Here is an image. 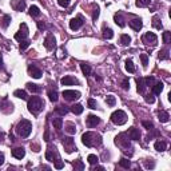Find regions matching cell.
Returning a JSON list of instances; mask_svg holds the SVG:
<instances>
[{
  "instance_id": "d4e9b609",
  "label": "cell",
  "mask_w": 171,
  "mask_h": 171,
  "mask_svg": "<svg viewBox=\"0 0 171 171\" xmlns=\"http://www.w3.org/2000/svg\"><path fill=\"white\" fill-rule=\"evenodd\" d=\"M71 112L72 114H75V115H80L83 112V110H84V107H83L82 104H79V103H76V104H74V106H71Z\"/></svg>"
},
{
  "instance_id": "484cf974",
  "label": "cell",
  "mask_w": 171,
  "mask_h": 171,
  "mask_svg": "<svg viewBox=\"0 0 171 171\" xmlns=\"http://www.w3.org/2000/svg\"><path fill=\"white\" fill-rule=\"evenodd\" d=\"M114 20H115V23H116L119 27H122V28L126 25V23H124V18L122 16V13H115V15H114Z\"/></svg>"
},
{
  "instance_id": "4316f807",
  "label": "cell",
  "mask_w": 171,
  "mask_h": 171,
  "mask_svg": "<svg viewBox=\"0 0 171 171\" xmlns=\"http://www.w3.org/2000/svg\"><path fill=\"white\" fill-rule=\"evenodd\" d=\"M154 147H155L156 151L162 152V151H165V150H166V147H167V143L163 142V140H158V142H155Z\"/></svg>"
},
{
  "instance_id": "ab89813d",
  "label": "cell",
  "mask_w": 171,
  "mask_h": 171,
  "mask_svg": "<svg viewBox=\"0 0 171 171\" xmlns=\"http://www.w3.org/2000/svg\"><path fill=\"white\" fill-rule=\"evenodd\" d=\"M158 57L160 59V60H167L168 57H170V54H168V50H162L160 52H159Z\"/></svg>"
},
{
  "instance_id": "d6986e66",
  "label": "cell",
  "mask_w": 171,
  "mask_h": 171,
  "mask_svg": "<svg viewBox=\"0 0 171 171\" xmlns=\"http://www.w3.org/2000/svg\"><path fill=\"white\" fill-rule=\"evenodd\" d=\"M11 16L10 15H3L1 18H0V25H1V28H8V25H10L11 23Z\"/></svg>"
},
{
  "instance_id": "44dd1931",
  "label": "cell",
  "mask_w": 171,
  "mask_h": 171,
  "mask_svg": "<svg viewBox=\"0 0 171 171\" xmlns=\"http://www.w3.org/2000/svg\"><path fill=\"white\" fill-rule=\"evenodd\" d=\"M25 86H27V90L31 91L32 94H39V92L41 91V87L38 84H35V83H27Z\"/></svg>"
},
{
  "instance_id": "6125c7cd",
  "label": "cell",
  "mask_w": 171,
  "mask_h": 171,
  "mask_svg": "<svg viewBox=\"0 0 171 171\" xmlns=\"http://www.w3.org/2000/svg\"><path fill=\"white\" fill-rule=\"evenodd\" d=\"M3 163H4V154L3 152H0V166L3 165Z\"/></svg>"
},
{
  "instance_id": "9a60e30c",
  "label": "cell",
  "mask_w": 171,
  "mask_h": 171,
  "mask_svg": "<svg viewBox=\"0 0 171 171\" xmlns=\"http://www.w3.org/2000/svg\"><path fill=\"white\" fill-rule=\"evenodd\" d=\"M60 83L63 86H74V84H79V80L72 78V76H64L60 79Z\"/></svg>"
},
{
  "instance_id": "94428289",
  "label": "cell",
  "mask_w": 171,
  "mask_h": 171,
  "mask_svg": "<svg viewBox=\"0 0 171 171\" xmlns=\"http://www.w3.org/2000/svg\"><path fill=\"white\" fill-rule=\"evenodd\" d=\"M94 171H104V167H102V166H96V167H94Z\"/></svg>"
},
{
  "instance_id": "f35d334b",
  "label": "cell",
  "mask_w": 171,
  "mask_h": 171,
  "mask_svg": "<svg viewBox=\"0 0 171 171\" xmlns=\"http://www.w3.org/2000/svg\"><path fill=\"white\" fill-rule=\"evenodd\" d=\"M106 103H107V106H110V107H114L115 103H116V99H115L114 95H107V98H106Z\"/></svg>"
},
{
  "instance_id": "bcb514c9",
  "label": "cell",
  "mask_w": 171,
  "mask_h": 171,
  "mask_svg": "<svg viewBox=\"0 0 171 171\" xmlns=\"http://www.w3.org/2000/svg\"><path fill=\"white\" fill-rule=\"evenodd\" d=\"M140 60H142L143 67L147 68V66H149V56H147V54H140Z\"/></svg>"
},
{
  "instance_id": "7402d4cb",
  "label": "cell",
  "mask_w": 171,
  "mask_h": 171,
  "mask_svg": "<svg viewBox=\"0 0 171 171\" xmlns=\"http://www.w3.org/2000/svg\"><path fill=\"white\" fill-rule=\"evenodd\" d=\"M163 88H165V84L162 82L155 83V84L152 86V94H154V95H159V94L163 91Z\"/></svg>"
},
{
  "instance_id": "7dc6e473",
  "label": "cell",
  "mask_w": 171,
  "mask_h": 171,
  "mask_svg": "<svg viewBox=\"0 0 171 171\" xmlns=\"http://www.w3.org/2000/svg\"><path fill=\"white\" fill-rule=\"evenodd\" d=\"M28 47H29V41H28V40H22V41H20L19 50L22 51V52H23V51H25V50H27Z\"/></svg>"
},
{
  "instance_id": "b9f144b4",
  "label": "cell",
  "mask_w": 171,
  "mask_h": 171,
  "mask_svg": "<svg viewBox=\"0 0 171 171\" xmlns=\"http://www.w3.org/2000/svg\"><path fill=\"white\" fill-rule=\"evenodd\" d=\"M87 160H88L90 165H98V162H99V158L96 155H94V154H90L88 158H87Z\"/></svg>"
},
{
  "instance_id": "5b68a950",
  "label": "cell",
  "mask_w": 171,
  "mask_h": 171,
  "mask_svg": "<svg viewBox=\"0 0 171 171\" xmlns=\"http://www.w3.org/2000/svg\"><path fill=\"white\" fill-rule=\"evenodd\" d=\"M142 41L147 46H156V43H158V36H156L154 32H146L142 38Z\"/></svg>"
},
{
  "instance_id": "91938a15",
  "label": "cell",
  "mask_w": 171,
  "mask_h": 171,
  "mask_svg": "<svg viewBox=\"0 0 171 171\" xmlns=\"http://www.w3.org/2000/svg\"><path fill=\"white\" fill-rule=\"evenodd\" d=\"M44 140H46V142H48V140H50V131H48V128L46 130V132H44Z\"/></svg>"
},
{
  "instance_id": "e575fe53",
  "label": "cell",
  "mask_w": 171,
  "mask_h": 171,
  "mask_svg": "<svg viewBox=\"0 0 171 171\" xmlns=\"http://www.w3.org/2000/svg\"><path fill=\"white\" fill-rule=\"evenodd\" d=\"M80 68H82V72L84 74V76H88L90 74H91V67H90V64L82 63L80 64Z\"/></svg>"
},
{
  "instance_id": "ee69618b",
  "label": "cell",
  "mask_w": 171,
  "mask_h": 171,
  "mask_svg": "<svg viewBox=\"0 0 171 171\" xmlns=\"http://www.w3.org/2000/svg\"><path fill=\"white\" fill-rule=\"evenodd\" d=\"M144 84H146V87H150V86H154L155 84V78L154 76H149V78H146L144 79Z\"/></svg>"
},
{
  "instance_id": "2e32d148",
  "label": "cell",
  "mask_w": 171,
  "mask_h": 171,
  "mask_svg": "<svg viewBox=\"0 0 171 171\" xmlns=\"http://www.w3.org/2000/svg\"><path fill=\"white\" fill-rule=\"evenodd\" d=\"M12 7L15 11H19V12H22V11L25 10V0H13L12 1Z\"/></svg>"
},
{
  "instance_id": "ac0fdd59",
  "label": "cell",
  "mask_w": 171,
  "mask_h": 171,
  "mask_svg": "<svg viewBox=\"0 0 171 171\" xmlns=\"http://www.w3.org/2000/svg\"><path fill=\"white\" fill-rule=\"evenodd\" d=\"M136 90L139 94H144L146 91V84H144V79L143 78H138L136 79Z\"/></svg>"
},
{
  "instance_id": "277c9868",
  "label": "cell",
  "mask_w": 171,
  "mask_h": 171,
  "mask_svg": "<svg viewBox=\"0 0 171 171\" xmlns=\"http://www.w3.org/2000/svg\"><path fill=\"white\" fill-rule=\"evenodd\" d=\"M111 122L116 126H122L127 122V114L123 110H116L111 114Z\"/></svg>"
},
{
  "instance_id": "f907efd6",
  "label": "cell",
  "mask_w": 171,
  "mask_h": 171,
  "mask_svg": "<svg viewBox=\"0 0 171 171\" xmlns=\"http://www.w3.org/2000/svg\"><path fill=\"white\" fill-rule=\"evenodd\" d=\"M99 13H100V10H99V7H95L94 8V12H92V20H96L99 18Z\"/></svg>"
},
{
  "instance_id": "f6af8a7d",
  "label": "cell",
  "mask_w": 171,
  "mask_h": 171,
  "mask_svg": "<svg viewBox=\"0 0 171 171\" xmlns=\"http://www.w3.org/2000/svg\"><path fill=\"white\" fill-rule=\"evenodd\" d=\"M171 40V32L170 31H165L163 32V43L165 44H168Z\"/></svg>"
},
{
  "instance_id": "d6a6232c",
  "label": "cell",
  "mask_w": 171,
  "mask_h": 171,
  "mask_svg": "<svg viewBox=\"0 0 171 171\" xmlns=\"http://www.w3.org/2000/svg\"><path fill=\"white\" fill-rule=\"evenodd\" d=\"M29 15L34 16V18L40 16V10H39V7H36V6H31V7H29Z\"/></svg>"
},
{
  "instance_id": "e7e4bbea",
  "label": "cell",
  "mask_w": 171,
  "mask_h": 171,
  "mask_svg": "<svg viewBox=\"0 0 171 171\" xmlns=\"http://www.w3.org/2000/svg\"><path fill=\"white\" fill-rule=\"evenodd\" d=\"M3 138H4V134H3V132H0V142L3 140Z\"/></svg>"
},
{
  "instance_id": "7a4b0ae2",
  "label": "cell",
  "mask_w": 171,
  "mask_h": 171,
  "mask_svg": "<svg viewBox=\"0 0 171 171\" xmlns=\"http://www.w3.org/2000/svg\"><path fill=\"white\" fill-rule=\"evenodd\" d=\"M27 107H28V111L34 115H38L43 108H44V100L39 96H32V98L28 99V103H27Z\"/></svg>"
},
{
  "instance_id": "c3c4849f",
  "label": "cell",
  "mask_w": 171,
  "mask_h": 171,
  "mask_svg": "<svg viewBox=\"0 0 171 171\" xmlns=\"http://www.w3.org/2000/svg\"><path fill=\"white\" fill-rule=\"evenodd\" d=\"M74 168L75 170H84V165L82 160H75L74 162Z\"/></svg>"
},
{
  "instance_id": "9c48e42d",
  "label": "cell",
  "mask_w": 171,
  "mask_h": 171,
  "mask_svg": "<svg viewBox=\"0 0 171 171\" xmlns=\"http://www.w3.org/2000/svg\"><path fill=\"white\" fill-rule=\"evenodd\" d=\"M56 46V40H55V36L52 34H48L44 39V47L47 48L48 51H52Z\"/></svg>"
},
{
  "instance_id": "83f0119b",
  "label": "cell",
  "mask_w": 171,
  "mask_h": 171,
  "mask_svg": "<svg viewBox=\"0 0 171 171\" xmlns=\"http://www.w3.org/2000/svg\"><path fill=\"white\" fill-rule=\"evenodd\" d=\"M152 27H154V28H156V29H162V28H163V25H162V23H160V18H159L158 15H155L154 18H152Z\"/></svg>"
},
{
  "instance_id": "816d5d0a",
  "label": "cell",
  "mask_w": 171,
  "mask_h": 171,
  "mask_svg": "<svg viewBox=\"0 0 171 171\" xmlns=\"http://www.w3.org/2000/svg\"><path fill=\"white\" fill-rule=\"evenodd\" d=\"M88 107L92 108V110H95V108L98 107V103H96V100H94V99H88Z\"/></svg>"
},
{
  "instance_id": "52a82bcc",
  "label": "cell",
  "mask_w": 171,
  "mask_h": 171,
  "mask_svg": "<svg viewBox=\"0 0 171 171\" xmlns=\"http://www.w3.org/2000/svg\"><path fill=\"white\" fill-rule=\"evenodd\" d=\"M63 98L66 99V100H78V99L80 98V92L79 91H74V90H66V91H63Z\"/></svg>"
},
{
  "instance_id": "e0dca14e",
  "label": "cell",
  "mask_w": 171,
  "mask_h": 171,
  "mask_svg": "<svg viewBox=\"0 0 171 171\" xmlns=\"http://www.w3.org/2000/svg\"><path fill=\"white\" fill-rule=\"evenodd\" d=\"M12 156L16 159H23L25 156V150L23 147H16L12 150Z\"/></svg>"
},
{
  "instance_id": "8fae6325",
  "label": "cell",
  "mask_w": 171,
  "mask_h": 171,
  "mask_svg": "<svg viewBox=\"0 0 171 171\" xmlns=\"http://www.w3.org/2000/svg\"><path fill=\"white\" fill-rule=\"evenodd\" d=\"M63 146L66 147V151L67 152H72L74 150L76 151V147L75 144H74V139L72 138H63Z\"/></svg>"
},
{
  "instance_id": "f5cc1de1",
  "label": "cell",
  "mask_w": 171,
  "mask_h": 171,
  "mask_svg": "<svg viewBox=\"0 0 171 171\" xmlns=\"http://www.w3.org/2000/svg\"><path fill=\"white\" fill-rule=\"evenodd\" d=\"M144 166H146V168H154V167H155V162L151 160V159H150V162L149 160H144Z\"/></svg>"
},
{
  "instance_id": "681fc988",
  "label": "cell",
  "mask_w": 171,
  "mask_h": 171,
  "mask_svg": "<svg viewBox=\"0 0 171 171\" xmlns=\"http://www.w3.org/2000/svg\"><path fill=\"white\" fill-rule=\"evenodd\" d=\"M57 4L60 7H64V8H67V7L71 4V0H57Z\"/></svg>"
},
{
  "instance_id": "d590c367",
  "label": "cell",
  "mask_w": 171,
  "mask_h": 171,
  "mask_svg": "<svg viewBox=\"0 0 171 171\" xmlns=\"http://www.w3.org/2000/svg\"><path fill=\"white\" fill-rule=\"evenodd\" d=\"M126 70L128 71L130 74L135 72V66H134V63H132V60H131V59H127V60H126Z\"/></svg>"
},
{
  "instance_id": "4dcf8cb0",
  "label": "cell",
  "mask_w": 171,
  "mask_h": 171,
  "mask_svg": "<svg viewBox=\"0 0 171 171\" xmlns=\"http://www.w3.org/2000/svg\"><path fill=\"white\" fill-rule=\"evenodd\" d=\"M52 124H54V127L56 130H60L62 127H63V119L62 118H54L52 119Z\"/></svg>"
},
{
  "instance_id": "db71d44e",
  "label": "cell",
  "mask_w": 171,
  "mask_h": 171,
  "mask_svg": "<svg viewBox=\"0 0 171 171\" xmlns=\"http://www.w3.org/2000/svg\"><path fill=\"white\" fill-rule=\"evenodd\" d=\"M142 124H143L144 127H146L147 130H152V128H154V124H152L151 122H149V121H143V122H142Z\"/></svg>"
},
{
  "instance_id": "f546056e",
  "label": "cell",
  "mask_w": 171,
  "mask_h": 171,
  "mask_svg": "<svg viewBox=\"0 0 171 171\" xmlns=\"http://www.w3.org/2000/svg\"><path fill=\"white\" fill-rule=\"evenodd\" d=\"M131 43V38L127 34H123V35H121V44L124 46V47H127V46Z\"/></svg>"
},
{
  "instance_id": "11a10c76",
  "label": "cell",
  "mask_w": 171,
  "mask_h": 171,
  "mask_svg": "<svg viewBox=\"0 0 171 171\" xmlns=\"http://www.w3.org/2000/svg\"><path fill=\"white\" fill-rule=\"evenodd\" d=\"M122 88L123 90H128L130 88V82H128V79H123V82H122Z\"/></svg>"
},
{
  "instance_id": "603a6c76",
  "label": "cell",
  "mask_w": 171,
  "mask_h": 171,
  "mask_svg": "<svg viewBox=\"0 0 171 171\" xmlns=\"http://www.w3.org/2000/svg\"><path fill=\"white\" fill-rule=\"evenodd\" d=\"M46 158H47V160H50V162H55V158L59 159V156H57V154L52 149H48L47 152H46Z\"/></svg>"
},
{
  "instance_id": "680465c9",
  "label": "cell",
  "mask_w": 171,
  "mask_h": 171,
  "mask_svg": "<svg viewBox=\"0 0 171 171\" xmlns=\"http://www.w3.org/2000/svg\"><path fill=\"white\" fill-rule=\"evenodd\" d=\"M38 28L40 29V31H41V29H44V28H46L44 22H38Z\"/></svg>"
},
{
  "instance_id": "836d02e7",
  "label": "cell",
  "mask_w": 171,
  "mask_h": 171,
  "mask_svg": "<svg viewBox=\"0 0 171 171\" xmlns=\"http://www.w3.org/2000/svg\"><path fill=\"white\" fill-rule=\"evenodd\" d=\"M103 38L108 39V40L114 38V32H112V29H111V28H106V27H104V28H103Z\"/></svg>"
},
{
  "instance_id": "7bdbcfd3",
  "label": "cell",
  "mask_w": 171,
  "mask_h": 171,
  "mask_svg": "<svg viewBox=\"0 0 171 171\" xmlns=\"http://www.w3.org/2000/svg\"><path fill=\"white\" fill-rule=\"evenodd\" d=\"M151 0H136V7H149Z\"/></svg>"
},
{
  "instance_id": "5bb4252c",
  "label": "cell",
  "mask_w": 171,
  "mask_h": 171,
  "mask_svg": "<svg viewBox=\"0 0 171 171\" xmlns=\"http://www.w3.org/2000/svg\"><path fill=\"white\" fill-rule=\"evenodd\" d=\"M127 135H128V138H130V139H132V140H139L140 139V131L138 130V128H135V127L128 128Z\"/></svg>"
},
{
  "instance_id": "ffe728a7",
  "label": "cell",
  "mask_w": 171,
  "mask_h": 171,
  "mask_svg": "<svg viewBox=\"0 0 171 171\" xmlns=\"http://www.w3.org/2000/svg\"><path fill=\"white\" fill-rule=\"evenodd\" d=\"M115 143H116V144H122V146H123V149H128V147H130V142H128L127 139H123V134H122V135H119V136H116Z\"/></svg>"
},
{
  "instance_id": "74e56055",
  "label": "cell",
  "mask_w": 171,
  "mask_h": 171,
  "mask_svg": "<svg viewBox=\"0 0 171 171\" xmlns=\"http://www.w3.org/2000/svg\"><path fill=\"white\" fill-rule=\"evenodd\" d=\"M66 131L68 134H75L76 132V127H75V124L74 123H71V122H68V123H66Z\"/></svg>"
},
{
  "instance_id": "60d3db41",
  "label": "cell",
  "mask_w": 171,
  "mask_h": 171,
  "mask_svg": "<svg viewBox=\"0 0 171 171\" xmlns=\"http://www.w3.org/2000/svg\"><path fill=\"white\" fill-rule=\"evenodd\" d=\"M119 166H121V167H123V168H130L131 162L128 160V159H126V158H122L121 160H119Z\"/></svg>"
},
{
  "instance_id": "3957f363",
  "label": "cell",
  "mask_w": 171,
  "mask_h": 171,
  "mask_svg": "<svg viewBox=\"0 0 171 171\" xmlns=\"http://www.w3.org/2000/svg\"><path fill=\"white\" fill-rule=\"evenodd\" d=\"M31 131H32V123L29 121H27V119H22L18 123V126H16V132H18L19 136H22V138L29 136Z\"/></svg>"
},
{
  "instance_id": "6f0895ef",
  "label": "cell",
  "mask_w": 171,
  "mask_h": 171,
  "mask_svg": "<svg viewBox=\"0 0 171 171\" xmlns=\"http://www.w3.org/2000/svg\"><path fill=\"white\" fill-rule=\"evenodd\" d=\"M144 99H146V102L147 103H150V104H152V103H154V102H155V98H154V95H146L144 96Z\"/></svg>"
},
{
  "instance_id": "7c38bea8",
  "label": "cell",
  "mask_w": 171,
  "mask_h": 171,
  "mask_svg": "<svg viewBox=\"0 0 171 171\" xmlns=\"http://www.w3.org/2000/svg\"><path fill=\"white\" fill-rule=\"evenodd\" d=\"M128 25H130V27L134 29V31L139 32L140 29H142V27H143V22H142V19H139V18H136V19H132V20H130V23H128Z\"/></svg>"
},
{
  "instance_id": "cb8c5ba5",
  "label": "cell",
  "mask_w": 171,
  "mask_h": 171,
  "mask_svg": "<svg viewBox=\"0 0 171 171\" xmlns=\"http://www.w3.org/2000/svg\"><path fill=\"white\" fill-rule=\"evenodd\" d=\"M158 118H159V121H160L162 123H167V122L170 121V115H168L167 111H159Z\"/></svg>"
},
{
  "instance_id": "4fadbf2b",
  "label": "cell",
  "mask_w": 171,
  "mask_h": 171,
  "mask_svg": "<svg viewBox=\"0 0 171 171\" xmlns=\"http://www.w3.org/2000/svg\"><path fill=\"white\" fill-rule=\"evenodd\" d=\"M99 123H100V119H99L96 115L90 114L88 116H87V126H88L90 128H92V127H96Z\"/></svg>"
},
{
  "instance_id": "8d00e7d4",
  "label": "cell",
  "mask_w": 171,
  "mask_h": 171,
  "mask_svg": "<svg viewBox=\"0 0 171 171\" xmlns=\"http://www.w3.org/2000/svg\"><path fill=\"white\" fill-rule=\"evenodd\" d=\"M55 112H57L59 115H62V116H64V115L68 112V108L66 107V106H57L56 108H55Z\"/></svg>"
},
{
  "instance_id": "30bf717a",
  "label": "cell",
  "mask_w": 171,
  "mask_h": 171,
  "mask_svg": "<svg viewBox=\"0 0 171 171\" xmlns=\"http://www.w3.org/2000/svg\"><path fill=\"white\" fill-rule=\"evenodd\" d=\"M27 70H28L29 76H32L34 79H40V78H41V75H43V72H41V70H40V68H38V67H36V66H34V64H29Z\"/></svg>"
},
{
  "instance_id": "ba28073f",
  "label": "cell",
  "mask_w": 171,
  "mask_h": 171,
  "mask_svg": "<svg viewBox=\"0 0 171 171\" xmlns=\"http://www.w3.org/2000/svg\"><path fill=\"white\" fill-rule=\"evenodd\" d=\"M83 24H84V20H83L82 16H76V18L70 20V28L72 29V31H78Z\"/></svg>"
},
{
  "instance_id": "6da1fadb",
  "label": "cell",
  "mask_w": 171,
  "mask_h": 171,
  "mask_svg": "<svg viewBox=\"0 0 171 171\" xmlns=\"http://www.w3.org/2000/svg\"><path fill=\"white\" fill-rule=\"evenodd\" d=\"M82 143L87 147H96L100 146L102 136L95 132H84L82 135Z\"/></svg>"
},
{
  "instance_id": "be15d7a7",
  "label": "cell",
  "mask_w": 171,
  "mask_h": 171,
  "mask_svg": "<svg viewBox=\"0 0 171 171\" xmlns=\"http://www.w3.org/2000/svg\"><path fill=\"white\" fill-rule=\"evenodd\" d=\"M3 67V57H1V55H0V68Z\"/></svg>"
},
{
  "instance_id": "1f68e13d",
  "label": "cell",
  "mask_w": 171,
  "mask_h": 171,
  "mask_svg": "<svg viewBox=\"0 0 171 171\" xmlns=\"http://www.w3.org/2000/svg\"><path fill=\"white\" fill-rule=\"evenodd\" d=\"M48 99H50L52 103L57 102L59 96H57V91H56V90H54V91H52V90H50V91H48Z\"/></svg>"
},
{
  "instance_id": "f1b7e54d",
  "label": "cell",
  "mask_w": 171,
  "mask_h": 171,
  "mask_svg": "<svg viewBox=\"0 0 171 171\" xmlns=\"http://www.w3.org/2000/svg\"><path fill=\"white\" fill-rule=\"evenodd\" d=\"M13 96L22 99V100H25V99L28 98V95H27V92H25L24 90H16V91L13 92Z\"/></svg>"
},
{
  "instance_id": "9f6ffc18",
  "label": "cell",
  "mask_w": 171,
  "mask_h": 171,
  "mask_svg": "<svg viewBox=\"0 0 171 171\" xmlns=\"http://www.w3.org/2000/svg\"><path fill=\"white\" fill-rule=\"evenodd\" d=\"M64 167V163L60 160V159H57V160H55V168H57V170H60V168Z\"/></svg>"
},
{
  "instance_id": "8992f818",
  "label": "cell",
  "mask_w": 171,
  "mask_h": 171,
  "mask_svg": "<svg viewBox=\"0 0 171 171\" xmlns=\"http://www.w3.org/2000/svg\"><path fill=\"white\" fill-rule=\"evenodd\" d=\"M27 36H28V27H27L25 23H22V24H20L19 32H16L15 34V39L16 40H19V41H22V40H25Z\"/></svg>"
}]
</instances>
